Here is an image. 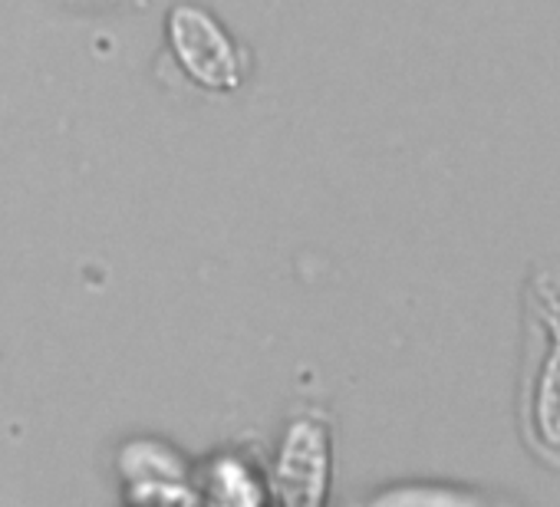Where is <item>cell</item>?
<instances>
[{"instance_id":"1","label":"cell","mask_w":560,"mask_h":507,"mask_svg":"<svg viewBox=\"0 0 560 507\" xmlns=\"http://www.w3.org/2000/svg\"><path fill=\"white\" fill-rule=\"evenodd\" d=\"M524 314L521 432L530 451L560 464V264H544L530 274Z\"/></svg>"},{"instance_id":"2","label":"cell","mask_w":560,"mask_h":507,"mask_svg":"<svg viewBox=\"0 0 560 507\" xmlns=\"http://www.w3.org/2000/svg\"><path fill=\"white\" fill-rule=\"evenodd\" d=\"M168 31L175 57L182 60L191 80L208 90H234L241 83L237 54L208 14H201L198 8H175Z\"/></svg>"}]
</instances>
